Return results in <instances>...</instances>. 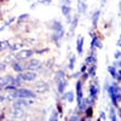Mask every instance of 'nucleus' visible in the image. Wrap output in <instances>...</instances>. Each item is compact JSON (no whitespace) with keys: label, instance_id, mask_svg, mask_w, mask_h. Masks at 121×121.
Listing matches in <instances>:
<instances>
[{"label":"nucleus","instance_id":"f257e3e1","mask_svg":"<svg viewBox=\"0 0 121 121\" xmlns=\"http://www.w3.org/2000/svg\"><path fill=\"white\" fill-rule=\"evenodd\" d=\"M36 95L30 90H27V88H19L17 90L16 92H13L10 97H21V98H34Z\"/></svg>","mask_w":121,"mask_h":121},{"label":"nucleus","instance_id":"f03ea898","mask_svg":"<svg viewBox=\"0 0 121 121\" xmlns=\"http://www.w3.org/2000/svg\"><path fill=\"white\" fill-rule=\"evenodd\" d=\"M64 34V28L62 26V23L60 22H55L53 23V39L55 40H59L60 38L63 36Z\"/></svg>","mask_w":121,"mask_h":121},{"label":"nucleus","instance_id":"7ed1b4c3","mask_svg":"<svg viewBox=\"0 0 121 121\" xmlns=\"http://www.w3.org/2000/svg\"><path fill=\"white\" fill-rule=\"evenodd\" d=\"M18 76L21 78L22 80H24V81H33V80L36 79V74H35V72H32V70H29V72H26V73H21Z\"/></svg>","mask_w":121,"mask_h":121},{"label":"nucleus","instance_id":"20e7f679","mask_svg":"<svg viewBox=\"0 0 121 121\" xmlns=\"http://www.w3.org/2000/svg\"><path fill=\"white\" fill-rule=\"evenodd\" d=\"M30 104H33L32 100H29L28 98H21L19 97V99H17L16 102L13 103V107H17V108H23V107H28Z\"/></svg>","mask_w":121,"mask_h":121},{"label":"nucleus","instance_id":"39448f33","mask_svg":"<svg viewBox=\"0 0 121 121\" xmlns=\"http://www.w3.org/2000/svg\"><path fill=\"white\" fill-rule=\"evenodd\" d=\"M33 51L32 50H21L16 53V58L17 59H26V58H29L30 56H33Z\"/></svg>","mask_w":121,"mask_h":121},{"label":"nucleus","instance_id":"423d86ee","mask_svg":"<svg viewBox=\"0 0 121 121\" xmlns=\"http://www.w3.org/2000/svg\"><path fill=\"white\" fill-rule=\"evenodd\" d=\"M35 90H36V92L38 93H45L46 91L48 90V85L44 81H40L35 85Z\"/></svg>","mask_w":121,"mask_h":121},{"label":"nucleus","instance_id":"0eeeda50","mask_svg":"<svg viewBox=\"0 0 121 121\" xmlns=\"http://www.w3.org/2000/svg\"><path fill=\"white\" fill-rule=\"evenodd\" d=\"M27 68L28 70H38L40 69V62L38 59H30L29 63L27 64Z\"/></svg>","mask_w":121,"mask_h":121},{"label":"nucleus","instance_id":"6e6552de","mask_svg":"<svg viewBox=\"0 0 121 121\" xmlns=\"http://www.w3.org/2000/svg\"><path fill=\"white\" fill-rule=\"evenodd\" d=\"M24 114V112L22 110V108H17V107H13V110H12V116L18 119V117H22Z\"/></svg>","mask_w":121,"mask_h":121},{"label":"nucleus","instance_id":"1a4fd4ad","mask_svg":"<svg viewBox=\"0 0 121 121\" xmlns=\"http://www.w3.org/2000/svg\"><path fill=\"white\" fill-rule=\"evenodd\" d=\"M76 98H78V102L82 99V90H81V82L80 81L76 82Z\"/></svg>","mask_w":121,"mask_h":121},{"label":"nucleus","instance_id":"9d476101","mask_svg":"<svg viewBox=\"0 0 121 121\" xmlns=\"http://www.w3.org/2000/svg\"><path fill=\"white\" fill-rule=\"evenodd\" d=\"M90 96H91V98H93V99L98 96V87H96L95 84H92L90 86Z\"/></svg>","mask_w":121,"mask_h":121},{"label":"nucleus","instance_id":"9b49d317","mask_svg":"<svg viewBox=\"0 0 121 121\" xmlns=\"http://www.w3.org/2000/svg\"><path fill=\"white\" fill-rule=\"evenodd\" d=\"M67 87V81L65 80H58V84H57V90H58V92H64V88Z\"/></svg>","mask_w":121,"mask_h":121},{"label":"nucleus","instance_id":"f8f14e48","mask_svg":"<svg viewBox=\"0 0 121 121\" xmlns=\"http://www.w3.org/2000/svg\"><path fill=\"white\" fill-rule=\"evenodd\" d=\"M82 45H84V39L79 38L76 40V50H78L79 53H82Z\"/></svg>","mask_w":121,"mask_h":121},{"label":"nucleus","instance_id":"ddd939ff","mask_svg":"<svg viewBox=\"0 0 121 121\" xmlns=\"http://www.w3.org/2000/svg\"><path fill=\"white\" fill-rule=\"evenodd\" d=\"M86 63H87V65H95V64L97 63V58H96L93 55H92V56H87Z\"/></svg>","mask_w":121,"mask_h":121},{"label":"nucleus","instance_id":"4468645a","mask_svg":"<svg viewBox=\"0 0 121 121\" xmlns=\"http://www.w3.org/2000/svg\"><path fill=\"white\" fill-rule=\"evenodd\" d=\"M62 13L65 17L70 16V5H67V4H63L62 5Z\"/></svg>","mask_w":121,"mask_h":121},{"label":"nucleus","instance_id":"2eb2a0df","mask_svg":"<svg viewBox=\"0 0 121 121\" xmlns=\"http://www.w3.org/2000/svg\"><path fill=\"white\" fill-rule=\"evenodd\" d=\"M78 22H79V16H76L74 19H73V22H72V24H70V34H74V30H75V28H76V26H78Z\"/></svg>","mask_w":121,"mask_h":121},{"label":"nucleus","instance_id":"dca6fc26","mask_svg":"<svg viewBox=\"0 0 121 121\" xmlns=\"http://www.w3.org/2000/svg\"><path fill=\"white\" fill-rule=\"evenodd\" d=\"M12 69L15 70V72H17V73H22L23 72V65L21 63L15 62V63H12Z\"/></svg>","mask_w":121,"mask_h":121},{"label":"nucleus","instance_id":"f3484780","mask_svg":"<svg viewBox=\"0 0 121 121\" xmlns=\"http://www.w3.org/2000/svg\"><path fill=\"white\" fill-rule=\"evenodd\" d=\"M99 13H100V11H99V10H97V11H95V13H93V16H92V26H93V28L97 27V21H98Z\"/></svg>","mask_w":121,"mask_h":121},{"label":"nucleus","instance_id":"a211bd4d","mask_svg":"<svg viewBox=\"0 0 121 121\" xmlns=\"http://www.w3.org/2000/svg\"><path fill=\"white\" fill-rule=\"evenodd\" d=\"M10 84V76H1L0 78V86H6Z\"/></svg>","mask_w":121,"mask_h":121},{"label":"nucleus","instance_id":"6ab92c4d","mask_svg":"<svg viewBox=\"0 0 121 121\" xmlns=\"http://www.w3.org/2000/svg\"><path fill=\"white\" fill-rule=\"evenodd\" d=\"M79 9H78V11L79 12H81V13H84L85 11H86V3H84V1H80V0H79Z\"/></svg>","mask_w":121,"mask_h":121},{"label":"nucleus","instance_id":"aec40b11","mask_svg":"<svg viewBox=\"0 0 121 121\" xmlns=\"http://www.w3.org/2000/svg\"><path fill=\"white\" fill-rule=\"evenodd\" d=\"M10 47V43L7 40H3V41H0V51H4V50L9 48Z\"/></svg>","mask_w":121,"mask_h":121},{"label":"nucleus","instance_id":"412c9836","mask_svg":"<svg viewBox=\"0 0 121 121\" xmlns=\"http://www.w3.org/2000/svg\"><path fill=\"white\" fill-rule=\"evenodd\" d=\"M68 65H69L68 68H69L70 70L74 69V65H75V56H73V55L70 56V58H69V64H68Z\"/></svg>","mask_w":121,"mask_h":121},{"label":"nucleus","instance_id":"4be33fe9","mask_svg":"<svg viewBox=\"0 0 121 121\" xmlns=\"http://www.w3.org/2000/svg\"><path fill=\"white\" fill-rule=\"evenodd\" d=\"M108 72L110 73V75H112L113 78H116V76H117V74H116V72H115V67H114V65H110V67L108 68Z\"/></svg>","mask_w":121,"mask_h":121},{"label":"nucleus","instance_id":"5701e85b","mask_svg":"<svg viewBox=\"0 0 121 121\" xmlns=\"http://www.w3.org/2000/svg\"><path fill=\"white\" fill-rule=\"evenodd\" d=\"M64 78V73L62 72V70H59V72H57L56 73V80L58 81V80H62Z\"/></svg>","mask_w":121,"mask_h":121},{"label":"nucleus","instance_id":"b1692460","mask_svg":"<svg viewBox=\"0 0 121 121\" xmlns=\"http://www.w3.org/2000/svg\"><path fill=\"white\" fill-rule=\"evenodd\" d=\"M96 64L95 65H91V68L88 69V75H91V76H95V73H96Z\"/></svg>","mask_w":121,"mask_h":121},{"label":"nucleus","instance_id":"393cba45","mask_svg":"<svg viewBox=\"0 0 121 121\" xmlns=\"http://www.w3.org/2000/svg\"><path fill=\"white\" fill-rule=\"evenodd\" d=\"M65 98L68 99V102L72 103L73 100H74V93H73V92H68V93H67V96H65Z\"/></svg>","mask_w":121,"mask_h":121},{"label":"nucleus","instance_id":"a878e982","mask_svg":"<svg viewBox=\"0 0 121 121\" xmlns=\"http://www.w3.org/2000/svg\"><path fill=\"white\" fill-rule=\"evenodd\" d=\"M57 119H58V113L56 112V110H53L51 116H50V120H57Z\"/></svg>","mask_w":121,"mask_h":121},{"label":"nucleus","instance_id":"bb28decb","mask_svg":"<svg viewBox=\"0 0 121 121\" xmlns=\"http://www.w3.org/2000/svg\"><path fill=\"white\" fill-rule=\"evenodd\" d=\"M110 119H112L113 121H115L116 120V115H115V110L112 108V109H110Z\"/></svg>","mask_w":121,"mask_h":121},{"label":"nucleus","instance_id":"cd10ccee","mask_svg":"<svg viewBox=\"0 0 121 121\" xmlns=\"http://www.w3.org/2000/svg\"><path fill=\"white\" fill-rule=\"evenodd\" d=\"M9 48L11 50V51H16V50H19V48H21V45H19V44H16V45H12V46H10Z\"/></svg>","mask_w":121,"mask_h":121},{"label":"nucleus","instance_id":"c85d7f7f","mask_svg":"<svg viewBox=\"0 0 121 121\" xmlns=\"http://www.w3.org/2000/svg\"><path fill=\"white\" fill-rule=\"evenodd\" d=\"M99 119H100V120H105V119H107L104 112H100V113H99Z\"/></svg>","mask_w":121,"mask_h":121},{"label":"nucleus","instance_id":"c756f323","mask_svg":"<svg viewBox=\"0 0 121 121\" xmlns=\"http://www.w3.org/2000/svg\"><path fill=\"white\" fill-rule=\"evenodd\" d=\"M96 46H97L98 48H102V47H103V46H102V44H100L99 41H96V45H95V47H96Z\"/></svg>","mask_w":121,"mask_h":121},{"label":"nucleus","instance_id":"7c9ffc66","mask_svg":"<svg viewBox=\"0 0 121 121\" xmlns=\"http://www.w3.org/2000/svg\"><path fill=\"white\" fill-rule=\"evenodd\" d=\"M27 17H29L28 15H21V16H19V21H21V19H26Z\"/></svg>","mask_w":121,"mask_h":121},{"label":"nucleus","instance_id":"2f4dec72","mask_svg":"<svg viewBox=\"0 0 121 121\" xmlns=\"http://www.w3.org/2000/svg\"><path fill=\"white\" fill-rule=\"evenodd\" d=\"M121 57V52H115V59H119Z\"/></svg>","mask_w":121,"mask_h":121},{"label":"nucleus","instance_id":"473e14b6","mask_svg":"<svg viewBox=\"0 0 121 121\" xmlns=\"http://www.w3.org/2000/svg\"><path fill=\"white\" fill-rule=\"evenodd\" d=\"M121 65V60H117V62L114 63V67H120Z\"/></svg>","mask_w":121,"mask_h":121},{"label":"nucleus","instance_id":"72a5a7b5","mask_svg":"<svg viewBox=\"0 0 121 121\" xmlns=\"http://www.w3.org/2000/svg\"><path fill=\"white\" fill-rule=\"evenodd\" d=\"M87 115H88V116L92 115V109H91V108H88V110H87Z\"/></svg>","mask_w":121,"mask_h":121},{"label":"nucleus","instance_id":"f704fd0d","mask_svg":"<svg viewBox=\"0 0 121 121\" xmlns=\"http://www.w3.org/2000/svg\"><path fill=\"white\" fill-rule=\"evenodd\" d=\"M62 3H63V4H67V5H70V1H69V0H62Z\"/></svg>","mask_w":121,"mask_h":121},{"label":"nucleus","instance_id":"c9c22d12","mask_svg":"<svg viewBox=\"0 0 121 121\" xmlns=\"http://www.w3.org/2000/svg\"><path fill=\"white\" fill-rule=\"evenodd\" d=\"M5 69V64H0V70H4Z\"/></svg>","mask_w":121,"mask_h":121},{"label":"nucleus","instance_id":"e433bc0d","mask_svg":"<svg viewBox=\"0 0 121 121\" xmlns=\"http://www.w3.org/2000/svg\"><path fill=\"white\" fill-rule=\"evenodd\" d=\"M70 120H79V117L78 116H72V117H70Z\"/></svg>","mask_w":121,"mask_h":121},{"label":"nucleus","instance_id":"4c0bfd02","mask_svg":"<svg viewBox=\"0 0 121 121\" xmlns=\"http://www.w3.org/2000/svg\"><path fill=\"white\" fill-rule=\"evenodd\" d=\"M85 69H86V65H82L81 67V72H85Z\"/></svg>","mask_w":121,"mask_h":121},{"label":"nucleus","instance_id":"58836bf2","mask_svg":"<svg viewBox=\"0 0 121 121\" xmlns=\"http://www.w3.org/2000/svg\"><path fill=\"white\" fill-rule=\"evenodd\" d=\"M87 76H88V73H85L84 74V79H87Z\"/></svg>","mask_w":121,"mask_h":121},{"label":"nucleus","instance_id":"ea45409f","mask_svg":"<svg viewBox=\"0 0 121 121\" xmlns=\"http://www.w3.org/2000/svg\"><path fill=\"white\" fill-rule=\"evenodd\" d=\"M117 75H119L117 78H119V79H121V70H120V72H119V74H117Z\"/></svg>","mask_w":121,"mask_h":121},{"label":"nucleus","instance_id":"a19ab883","mask_svg":"<svg viewBox=\"0 0 121 121\" xmlns=\"http://www.w3.org/2000/svg\"><path fill=\"white\" fill-rule=\"evenodd\" d=\"M117 46H120V47H121V40H120V41L117 43Z\"/></svg>","mask_w":121,"mask_h":121},{"label":"nucleus","instance_id":"79ce46f5","mask_svg":"<svg viewBox=\"0 0 121 121\" xmlns=\"http://www.w3.org/2000/svg\"><path fill=\"white\" fill-rule=\"evenodd\" d=\"M102 4H105V0H102Z\"/></svg>","mask_w":121,"mask_h":121},{"label":"nucleus","instance_id":"37998d69","mask_svg":"<svg viewBox=\"0 0 121 121\" xmlns=\"http://www.w3.org/2000/svg\"><path fill=\"white\" fill-rule=\"evenodd\" d=\"M120 116H121V110H120Z\"/></svg>","mask_w":121,"mask_h":121},{"label":"nucleus","instance_id":"c03bdc74","mask_svg":"<svg viewBox=\"0 0 121 121\" xmlns=\"http://www.w3.org/2000/svg\"><path fill=\"white\" fill-rule=\"evenodd\" d=\"M0 90H1V86H0Z\"/></svg>","mask_w":121,"mask_h":121},{"label":"nucleus","instance_id":"a18cd8bd","mask_svg":"<svg viewBox=\"0 0 121 121\" xmlns=\"http://www.w3.org/2000/svg\"><path fill=\"white\" fill-rule=\"evenodd\" d=\"M120 38H121V36H120Z\"/></svg>","mask_w":121,"mask_h":121}]
</instances>
